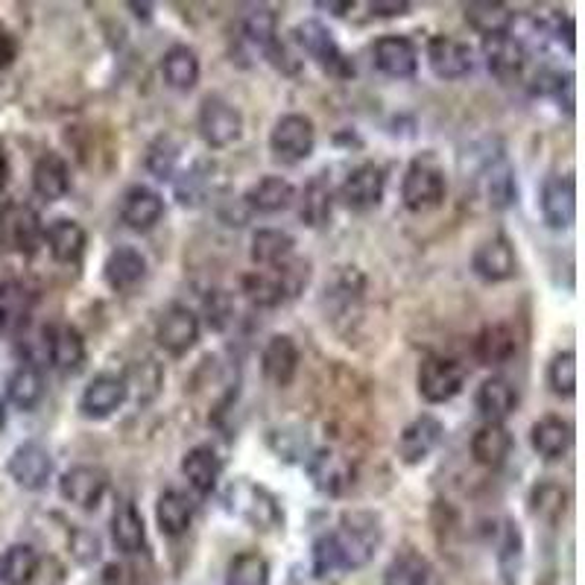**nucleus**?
Wrapping results in <instances>:
<instances>
[{
    "mask_svg": "<svg viewBox=\"0 0 585 585\" xmlns=\"http://www.w3.org/2000/svg\"><path fill=\"white\" fill-rule=\"evenodd\" d=\"M123 380H127L129 396H135V401L150 404L165 387V373H161V366L152 357H147V360H138V364L129 366L123 373Z\"/></svg>",
    "mask_w": 585,
    "mask_h": 585,
    "instance_id": "79ce46f5",
    "label": "nucleus"
},
{
    "mask_svg": "<svg viewBox=\"0 0 585 585\" xmlns=\"http://www.w3.org/2000/svg\"><path fill=\"white\" fill-rule=\"evenodd\" d=\"M299 364H301V351L290 334H276V337H269V343L264 346V355H261V373L272 387L278 389L290 387L292 380H296V375H299Z\"/></svg>",
    "mask_w": 585,
    "mask_h": 585,
    "instance_id": "412c9836",
    "label": "nucleus"
},
{
    "mask_svg": "<svg viewBox=\"0 0 585 585\" xmlns=\"http://www.w3.org/2000/svg\"><path fill=\"white\" fill-rule=\"evenodd\" d=\"M416 387L419 396L427 404H445L457 398L466 387V369L454 360V357L430 355L419 364V375H416Z\"/></svg>",
    "mask_w": 585,
    "mask_h": 585,
    "instance_id": "6e6552de",
    "label": "nucleus"
},
{
    "mask_svg": "<svg viewBox=\"0 0 585 585\" xmlns=\"http://www.w3.org/2000/svg\"><path fill=\"white\" fill-rule=\"evenodd\" d=\"M483 190H486V202L495 211H506L509 206H515L518 185H515L513 167L506 165V161H492V167L483 176Z\"/></svg>",
    "mask_w": 585,
    "mask_h": 585,
    "instance_id": "37998d69",
    "label": "nucleus"
},
{
    "mask_svg": "<svg viewBox=\"0 0 585 585\" xmlns=\"http://www.w3.org/2000/svg\"><path fill=\"white\" fill-rule=\"evenodd\" d=\"M463 12H466L468 27L475 32H480L483 39L504 36V32L513 30V7H509V3H500V0H475V3H466Z\"/></svg>",
    "mask_w": 585,
    "mask_h": 585,
    "instance_id": "72a5a7b5",
    "label": "nucleus"
},
{
    "mask_svg": "<svg viewBox=\"0 0 585 585\" xmlns=\"http://www.w3.org/2000/svg\"><path fill=\"white\" fill-rule=\"evenodd\" d=\"M317 9H328L331 16H346V12L355 9V3H348V0H343V3H334V0H317Z\"/></svg>",
    "mask_w": 585,
    "mask_h": 585,
    "instance_id": "13d9d810",
    "label": "nucleus"
},
{
    "mask_svg": "<svg viewBox=\"0 0 585 585\" xmlns=\"http://www.w3.org/2000/svg\"><path fill=\"white\" fill-rule=\"evenodd\" d=\"M7 427V404L0 401V430Z\"/></svg>",
    "mask_w": 585,
    "mask_h": 585,
    "instance_id": "680f3d73",
    "label": "nucleus"
},
{
    "mask_svg": "<svg viewBox=\"0 0 585 585\" xmlns=\"http://www.w3.org/2000/svg\"><path fill=\"white\" fill-rule=\"evenodd\" d=\"M109 492V475L97 466H73L59 477V495L80 509H97Z\"/></svg>",
    "mask_w": 585,
    "mask_h": 585,
    "instance_id": "4468645a",
    "label": "nucleus"
},
{
    "mask_svg": "<svg viewBox=\"0 0 585 585\" xmlns=\"http://www.w3.org/2000/svg\"><path fill=\"white\" fill-rule=\"evenodd\" d=\"M41 240H44V226L36 208L24 202L0 206V249L3 252L32 255Z\"/></svg>",
    "mask_w": 585,
    "mask_h": 585,
    "instance_id": "423d86ee",
    "label": "nucleus"
},
{
    "mask_svg": "<svg viewBox=\"0 0 585 585\" xmlns=\"http://www.w3.org/2000/svg\"><path fill=\"white\" fill-rule=\"evenodd\" d=\"M220 472L222 463L211 445H197V448H190V452L185 454L182 475L197 495H211V492L217 489Z\"/></svg>",
    "mask_w": 585,
    "mask_h": 585,
    "instance_id": "473e14b6",
    "label": "nucleus"
},
{
    "mask_svg": "<svg viewBox=\"0 0 585 585\" xmlns=\"http://www.w3.org/2000/svg\"><path fill=\"white\" fill-rule=\"evenodd\" d=\"M568 509V489L556 480H542L531 492V513L538 522L556 524Z\"/></svg>",
    "mask_w": 585,
    "mask_h": 585,
    "instance_id": "c03bdc74",
    "label": "nucleus"
},
{
    "mask_svg": "<svg viewBox=\"0 0 585 585\" xmlns=\"http://www.w3.org/2000/svg\"><path fill=\"white\" fill-rule=\"evenodd\" d=\"M380 518L375 513H346L337 531L323 533L314 542V574L331 577L340 571H357L369 565L380 547Z\"/></svg>",
    "mask_w": 585,
    "mask_h": 585,
    "instance_id": "f257e3e1",
    "label": "nucleus"
},
{
    "mask_svg": "<svg viewBox=\"0 0 585 585\" xmlns=\"http://www.w3.org/2000/svg\"><path fill=\"white\" fill-rule=\"evenodd\" d=\"M156 524H159L161 536H185L194 524V500L176 489L161 492L156 500Z\"/></svg>",
    "mask_w": 585,
    "mask_h": 585,
    "instance_id": "c9c22d12",
    "label": "nucleus"
},
{
    "mask_svg": "<svg viewBox=\"0 0 585 585\" xmlns=\"http://www.w3.org/2000/svg\"><path fill=\"white\" fill-rule=\"evenodd\" d=\"M41 398H44V375L32 360H27L7 378V401L16 410L30 413L39 407Z\"/></svg>",
    "mask_w": 585,
    "mask_h": 585,
    "instance_id": "f704fd0d",
    "label": "nucleus"
},
{
    "mask_svg": "<svg viewBox=\"0 0 585 585\" xmlns=\"http://www.w3.org/2000/svg\"><path fill=\"white\" fill-rule=\"evenodd\" d=\"M445 439V425L430 413H422L410 425L401 430V439H398V457L407 463V466H419L425 463L430 454L443 445Z\"/></svg>",
    "mask_w": 585,
    "mask_h": 585,
    "instance_id": "6ab92c4d",
    "label": "nucleus"
},
{
    "mask_svg": "<svg viewBox=\"0 0 585 585\" xmlns=\"http://www.w3.org/2000/svg\"><path fill=\"white\" fill-rule=\"evenodd\" d=\"M226 585H269V562L255 551H244L229 562Z\"/></svg>",
    "mask_w": 585,
    "mask_h": 585,
    "instance_id": "de8ad7c7",
    "label": "nucleus"
},
{
    "mask_svg": "<svg viewBox=\"0 0 585 585\" xmlns=\"http://www.w3.org/2000/svg\"><path fill=\"white\" fill-rule=\"evenodd\" d=\"M7 472L24 492H41L53 477V457L41 443H21L9 457Z\"/></svg>",
    "mask_w": 585,
    "mask_h": 585,
    "instance_id": "9b49d317",
    "label": "nucleus"
},
{
    "mask_svg": "<svg viewBox=\"0 0 585 585\" xmlns=\"http://www.w3.org/2000/svg\"><path fill=\"white\" fill-rule=\"evenodd\" d=\"M513 454V434L506 425L483 422L472 436V457L483 468H500Z\"/></svg>",
    "mask_w": 585,
    "mask_h": 585,
    "instance_id": "c756f323",
    "label": "nucleus"
},
{
    "mask_svg": "<svg viewBox=\"0 0 585 585\" xmlns=\"http://www.w3.org/2000/svg\"><path fill=\"white\" fill-rule=\"evenodd\" d=\"M222 500H226V509L231 515L244 518L246 524H252L255 531H278L285 524V513H281V504L267 486L261 483L249 480V477H238L231 480L222 492Z\"/></svg>",
    "mask_w": 585,
    "mask_h": 585,
    "instance_id": "f03ea898",
    "label": "nucleus"
},
{
    "mask_svg": "<svg viewBox=\"0 0 585 585\" xmlns=\"http://www.w3.org/2000/svg\"><path fill=\"white\" fill-rule=\"evenodd\" d=\"M475 407L483 416V422H495V425H504V419H509L518 407V393L506 378L492 375L477 387L475 393Z\"/></svg>",
    "mask_w": 585,
    "mask_h": 585,
    "instance_id": "bb28decb",
    "label": "nucleus"
},
{
    "mask_svg": "<svg viewBox=\"0 0 585 585\" xmlns=\"http://www.w3.org/2000/svg\"><path fill=\"white\" fill-rule=\"evenodd\" d=\"M197 123L202 141L214 147V150H222V147H231L235 141H240V135H244V111L235 103H229V100L211 95L199 106Z\"/></svg>",
    "mask_w": 585,
    "mask_h": 585,
    "instance_id": "0eeeda50",
    "label": "nucleus"
},
{
    "mask_svg": "<svg viewBox=\"0 0 585 585\" xmlns=\"http://www.w3.org/2000/svg\"><path fill=\"white\" fill-rule=\"evenodd\" d=\"M369 9H373V16L378 18H401L410 12L413 3H407V0H373Z\"/></svg>",
    "mask_w": 585,
    "mask_h": 585,
    "instance_id": "6e6d98bb",
    "label": "nucleus"
},
{
    "mask_svg": "<svg viewBox=\"0 0 585 585\" xmlns=\"http://www.w3.org/2000/svg\"><path fill=\"white\" fill-rule=\"evenodd\" d=\"M111 542L120 554L135 556L147 547V527L132 500H120L111 513Z\"/></svg>",
    "mask_w": 585,
    "mask_h": 585,
    "instance_id": "7c9ffc66",
    "label": "nucleus"
},
{
    "mask_svg": "<svg viewBox=\"0 0 585 585\" xmlns=\"http://www.w3.org/2000/svg\"><path fill=\"white\" fill-rule=\"evenodd\" d=\"M483 59H486V68H489L492 77H498L500 82H513L524 73V65H527V50L513 32H504V36H492V39H483Z\"/></svg>",
    "mask_w": 585,
    "mask_h": 585,
    "instance_id": "5701e85b",
    "label": "nucleus"
},
{
    "mask_svg": "<svg viewBox=\"0 0 585 585\" xmlns=\"http://www.w3.org/2000/svg\"><path fill=\"white\" fill-rule=\"evenodd\" d=\"M36 310V292L24 281H0V331L21 334Z\"/></svg>",
    "mask_w": 585,
    "mask_h": 585,
    "instance_id": "b1692460",
    "label": "nucleus"
},
{
    "mask_svg": "<svg viewBox=\"0 0 585 585\" xmlns=\"http://www.w3.org/2000/svg\"><path fill=\"white\" fill-rule=\"evenodd\" d=\"M571 425L559 416H545V419H538L531 430V445L533 452L538 454L547 463H554V459H562L568 454L571 448Z\"/></svg>",
    "mask_w": 585,
    "mask_h": 585,
    "instance_id": "e433bc0d",
    "label": "nucleus"
},
{
    "mask_svg": "<svg viewBox=\"0 0 585 585\" xmlns=\"http://www.w3.org/2000/svg\"><path fill=\"white\" fill-rule=\"evenodd\" d=\"M9 185V159H7V150L0 147V194L7 190Z\"/></svg>",
    "mask_w": 585,
    "mask_h": 585,
    "instance_id": "bf43d9fd",
    "label": "nucleus"
},
{
    "mask_svg": "<svg viewBox=\"0 0 585 585\" xmlns=\"http://www.w3.org/2000/svg\"><path fill=\"white\" fill-rule=\"evenodd\" d=\"M384 190H387V176H384V170H380L375 161H364V165H357L355 170L343 179L340 199L351 211H369V208L380 206Z\"/></svg>",
    "mask_w": 585,
    "mask_h": 585,
    "instance_id": "2eb2a0df",
    "label": "nucleus"
},
{
    "mask_svg": "<svg viewBox=\"0 0 585 585\" xmlns=\"http://www.w3.org/2000/svg\"><path fill=\"white\" fill-rule=\"evenodd\" d=\"M448 194V176L434 152H422L407 165L401 179V202L407 211L425 214L445 202Z\"/></svg>",
    "mask_w": 585,
    "mask_h": 585,
    "instance_id": "7ed1b4c3",
    "label": "nucleus"
},
{
    "mask_svg": "<svg viewBox=\"0 0 585 585\" xmlns=\"http://www.w3.org/2000/svg\"><path fill=\"white\" fill-rule=\"evenodd\" d=\"M18 53H21V44H18L16 32L7 30V27L0 24V71H7V68H12L18 59Z\"/></svg>",
    "mask_w": 585,
    "mask_h": 585,
    "instance_id": "5fc2aeb1",
    "label": "nucleus"
},
{
    "mask_svg": "<svg viewBox=\"0 0 585 585\" xmlns=\"http://www.w3.org/2000/svg\"><path fill=\"white\" fill-rule=\"evenodd\" d=\"M129 9H135V16H138V18H150V3H143V7H141V3H129Z\"/></svg>",
    "mask_w": 585,
    "mask_h": 585,
    "instance_id": "052dcab7",
    "label": "nucleus"
},
{
    "mask_svg": "<svg viewBox=\"0 0 585 585\" xmlns=\"http://www.w3.org/2000/svg\"><path fill=\"white\" fill-rule=\"evenodd\" d=\"M373 65L389 80H410L419 71V48L407 36H380L373 48Z\"/></svg>",
    "mask_w": 585,
    "mask_h": 585,
    "instance_id": "dca6fc26",
    "label": "nucleus"
},
{
    "mask_svg": "<svg viewBox=\"0 0 585 585\" xmlns=\"http://www.w3.org/2000/svg\"><path fill=\"white\" fill-rule=\"evenodd\" d=\"M380 585H430V562L416 551H404L389 562Z\"/></svg>",
    "mask_w": 585,
    "mask_h": 585,
    "instance_id": "a18cd8bd",
    "label": "nucleus"
},
{
    "mask_svg": "<svg viewBox=\"0 0 585 585\" xmlns=\"http://www.w3.org/2000/svg\"><path fill=\"white\" fill-rule=\"evenodd\" d=\"M308 475L323 495L340 498L355 486V463L334 448H319L308 457Z\"/></svg>",
    "mask_w": 585,
    "mask_h": 585,
    "instance_id": "9d476101",
    "label": "nucleus"
},
{
    "mask_svg": "<svg viewBox=\"0 0 585 585\" xmlns=\"http://www.w3.org/2000/svg\"><path fill=\"white\" fill-rule=\"evenodd\" d=\"M143 276H147V258H143L135 246H118V249H111L103 264V278L111 290H132V287L141 285Z\"/></svg>",
    "mask_w": 585,
    "mask_h": 585,
    "instance_id": "393cba45",
    "label": "nucleus"
},
{
    "mask_svg": "<svg viewBox=\"0 0 585 585\" xmlns=\"http://www.w3.org/2000/svg\"><path fill=\"white\" fill-rule=\"evenodd\" d=\"M100 554H103V545H100V536L91 531H86V527H77V531L71 533V556L77 562H82V565H91V562L100 559Z\"/></svg>",
    "mask_w": 585,
    "mask_h": 585,
    "instance_id": "3c124183",
    "label": "nucleus"
},
{
    "mask_svg": "<svg viewBox=\"0 0 585 585\" xmlns=\"http://www.w3.org/2000/svg\"><path fill=\"white\" fill-rule=\"evenodd\" d=\"M179 156H182V147L176 143L173 135H161L147 150V170L161 182H173L176 170H179Z\"/></svg>",
    "mask_w": 585,
    "mask_h": 585,
    "instance_id": "49530a36",
    "label": "nucleus"
},
{
    "mask_svg": "<svg viewBox=\"0 0 585 585\" xmlns=\"http://www.w3.org/2000/svg\"><path fill=\"white\" fill-rule=\"evenodd\" d=\"M41 556L32 545H9L0 556V583L3 585H30L39 574Z\"/></svg>",
    "mask_w": 585,
    "mask_h": 585,
    "instance_id": "a19ab883",
    "label": "nucleus"
},
{
    "mask_svg": "<svg viewBox=\"0 0 585 585\" xmlns=\"http://www.w3.org/2000/svg\"><path fill=\"white\" fill-rule=\"evenodd\" d=\"M176 182V197L182 206H199L202 202V194H206V176L199 173V165L188 173H182V179H173Z\"/></svg>",
    "mask_w": 585,
    "mask_h": 585,
    "instance_id": "603ef678",
    "label": "nucleus"
},
{
    "mask_svg": "<svg viewBox=\"0 0 585 585\" xmlns=\"http://www.w3.org/2000/svg\"><path fill=\"white\" fill-rule=\"evenodd\" d=\"M269 150L285 165H301L317 150V129L308 115H285L269 132Z\"/></svg>",
    "mask_w": 585,
    "mask_h": 585,
    "instance_id": "39448f33",
    "label": "nucleus"
},
{
    "mask_svg": "<svg viewBox=\"0 0 585 585\" xmlns=\"http://www.w3.org/2000/svg\"><path fill=\"white\" fill-rule=\"evenodd\" d=\"M206 314H208V325H211V328H217V331L226 328V323L231 319L229 296H226L222 290H214L206 299Z\"/></svg>",
    "mask_w": 585,
    "mask_h": 585,
    "instance_id": "864d4df0",
    "label": "nucleus"
},
{
    "mask_svg": "<svg viewBox=\"0 0 585 585\" xmlns=\"http://www.w3.org/2000/svg\"><path fill=\"white\" fill-rule=\"evenodd\" d=\"M103 585H135V574L123 562H109L103 568Z\"/></svg>",
    "mask_w": 585,
    "mask_h": 585,
    "instance_id": "4d7b16f0",
    "label": "nucleus"
},
{
    "mask_svg": "<svg viewBox=\"0 0 585 585\" xmlns=\"http://www.w3.org/2000/svg\"><path fill=\"white\" fill-rule=\"evenodd\" d=\"M32 190L44 202H59L71 190V167L59 152H44L32 165Z\"/></svg>",
    "mask_w": 585,
    "mask_h": 585,
    "instance_id": "cd10ccee",
    "label": "nucleus"
},
{
    "mask_svg": "<svg viewBox=\"0 0 585 585\" xmlns=\"http://www.w3.org/2000/svg\"><path fill=\"white\" fill-rule=\"evenodd\" d=\"M472 269L475 276L486 285H500V281H509L518 272V255H515L513 240L504 238V235H495V238L483 240L480 246L472 255Z\"/></svg>",
    "mask_w": 585,
    "mask_h": 585,
    "instance_id": "ddd939ff",
    "label": "nucleus"
},
{
    "mask_svg": "<svg viewBox=\"0 0 585 585\" xmlns=\"http://www.w3.org/2000/svg\"><path fill=\"white\" fill-rule=\"evenodd\" d=\"M427 65L439 80H463L475 68V56L466 41L454 39V36H430Z\"/></svg>",
    "mask_w": 585,
    "mask_h": 585,
    "instance_id": "a211bd4d",
    "label": "nucleus"
},
{
    "mask_svg": "<svg viewBox=\"0 0 585 585\" xmlns=\"http://www.w3.org/2000/svg\"><path fill=\"white\" fill-rule=\"evenodd\" d=\"M547 387L554 389V396L574 398L577 393V355L565 348L547 366Z\"/></svg>",
    "mask_w": 585,
    "mask_h": 585,
    "instance_id": "09e8293b",
    "label": "nucleus"
},
{
    "mask_svg": "<svg viewBox=\"0 0 585 585\" xmlns=\"http://www.w3.org/2000/svg\"><path fill=\"white\" fill-rule=\"evenodd\" d=\"M292 252H296V240L292 235L281 229H258L252 235V261L261 269H276L285 267L287 261H292Z\"/></svg>",
    "mask_w": 585,
    "mask_h": 585,
    "instance_id": "58836bf2",
    "label": "nucleus"
},
{
    "mask_svg": "<svg viewBox=\"0 0 585 585\" xmlns=\"http://www.w3.org/2000/svg\"><path fill=\"white\" fill-rule=\"evenodd\" d=\"M299 202H301L299 217L305 226H310V229H319V226H325L328 217H331V206H334V188H331V179H328V173L314 176V179L305 185V190H301Z\"/></svg>",
    "mask_w": 585,
    "mask_h": 585,
    "instance_id": "ea45409f",
    "label": "nucleus"
},
{
    "mask_svg": "<svg viewBox=\"0 0 585 585\" xmlns=\"http://www.w3.org/2000/svg\"><path fill=\"white\" fill-rule=\"evenodd\" d=\"M127 398H129V389L123 375H109V373L97 375V378L82 389L80 413L86 419H95V422L109 419V416H115V413L127 404Z\"/></svg>",
    "mask_w": 585,
    "mask_h": 585,
    "instance_id": "f3484780",
    "label": "nucleus"
},
{
    "mask_svg": "<svg viewBox=\"0 0 585 585\" xmlns=\"http://www.w3.org/2000/svg\"><path fill=\"white\" fill-rule=\"evenodd\" d=\"M165 217V199L147 185H132L120 199V220L132 231L156 229Z\"/></svg>",
    "mask_w": 585,
    "mask_h": 585,
    "instance_id": "4be33fe9",
    "label": "nucleus"
},
{
    "mask_svg": "<svg viewBox=\"0 0 585 585\" xmlns=\"http://www.w3.org/2000/svg\"><path fill=\"white\" fill-rule=\"evenodd\" d=\"M48 360L56 373L65 375V378H73V375L82 373V366L88 360V348L82 334L73 328V325H56L48 331Z\"/></svg>",
    "mask_w": 585,
    "mask_h": 585,
    "instance_id": "aec40b11",
    "label": "nucleus"
},
{
    "mask_svg": "<svg viewBox=\"0 0 585 585\" xmlns=\"http://www.w3.org/2000/svg\"><path fill=\"white\" fill-rule=\"evenodd\" d=\"M538 208H542V220L547 222V229H571L577 220V182H574V176H547L542 182V190H538Z\"/></svg>",
    "mask_w": 585,
    "mask_h": 585,
    "instance_id": "1a4fd4ad",
    "label": "nucleus"
},
{
    "mask_svg": "<svg viewBox=\"0 0 585 585\" xmlns=\"http://www.w3.org/2000/svg\"><path fill=\"white\" fill-rule=\"evenodd\" d=\"M199 331H202V323L194 310L185 305H170L156 325V340L167 355L182 357L199 343Z\"/></svg>",
    "mask_w": 585,
    "mask_h": 585,
    "instance_id": "f8f14e48",
    "label": "nucleus"
},
{
    "mask_svg": "<svg viewBox=\"0 0 585 585\" xmlns=\"http://www.w3.org/2000/svg\"><path fill=\"white\" fill-rule=\"evenodd\" d=\"M515 355H518V337L506 323L486 325L475 337V360L480 366L498 369L509 364Z\"/></svg>",
    "mask_w": 585,
    "mask_h": 585,
    "instance_id": "a878e982",
    "label": "nucleus"
},
{
    "mask_svg": "<svg viewBox=\"0 0 585 585\" xmlns=\"http://www.w3.org/2000/svg\"><path fill=\"white\" fill-rule=\"evenodd\" d=\"M244 36L246 41H252L255 48L269 50L278 41V16L269 7L252 9L244 18Z\"/></svg>",
    "mask_w": 585,
    "mask_h": 585,
    "instance_id": "8fccbe9b",
    "label": "nucleus"
},
{
    "mask_svg": "<svg viewBox=\"0 0 585 585\" xmlns=\"http://www.w3.org/2000/svg\"><path fill=\"white\" fill-rule=\"evenodd\" d=\"M199 56L188 44H173L161 59V77L173 91H194L199 82Z\"/></svg>",
    "mask_w": 585,
    "mask_h": 585,
    "instance_id": "4c0bfd02",
    "label": "nucleus"
},
{
    "mask_svg": "<svg viewBox=\"0 0 585 585\" xmlns=\"http://www.w3.org/2000/svg\"><path fill=\"white\" fill-rule=\"evenodd\" d=\"M296 41L299 48L323 68L325 73H331L337 80H348L355 77V62L351 56H346V50L337 44V39L331 36V30L319 21H301L296 27Z\"/></svg>",
    "mask_w": 585,
    "mask_h": 585,
    "instance_id": "20e7f679",
    "label": "nucleus"
},
{
    "mask_svg": "<svg viewBox=\"0 0 585 585\" xmlns=\"http://www.w3.org/2000/svg\"><path fill=\"white\" fill-rule=\"evenodd\" d=\"M44 244L56 264H77L88 246V235L71 217H59L44 229Z\"/></svg>",
    "mask_w": 585,
    "mask_h": 585,
    "instance_id": "c85d7f7f",
    "label": "nucleus"
},
{
    "mask_svg": "<svg viewBox=\"0 0 585 585\" xmlns=\"http://www.w3.org/2000/svg\"><path fill=\"white\" fill-rule=\"evenodd\" d=\"M296 202V188L281 176H264L244 194V206L255 214H278Z\"/></svg>",
    "mask_w": 585,
    "mask_h": 585,
    "instance_id": "2f4dec72",
    "label": "nucleus"
}]
</instances>
